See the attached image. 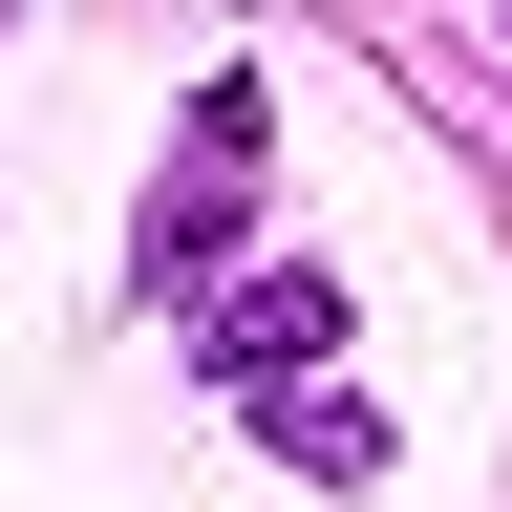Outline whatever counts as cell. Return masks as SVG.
Segmentation results:
<instances>
[{"mask_svg": "<svg viewBox=\"0 0 512 512\" xmlns=\"http://www.w3.org/2000/svg\"><path fill=\"white\" fill-rule=\"evenodd\" d=\"M235 214H256V64H214V86H192V128H171V171H150V278L235 256Z\"/></svg>", "mask_w": 512, "mask_h": 512, "instance_id": "cell-1", "label": "cell"}, {"mask_svg": "<svg viewBox=\"0 0 512 512\" xmlns=\"http://www.w3.org/2000/svg\"><path fill=\"white\" fill-rule=\"evenodd\" d=\"M235 384V406H278V384H320L342 363V278H256V299H214V342H192Z\"/></svg>", "mask_w": 512, "mask_h": 512, "instance_id": "cell-2", "label": "cell"}, {"mask_svg": "<svg viewBox=\"0 0 512 512\" xmlns=\"http://www.w3.org/2000/svg\"><path fill=\"white\" fill-rule=\"evenodd\" d=\"M256 427H278V470H320V491H363V470H384V406H363V384H278Z\"/></svg>", "mask_w": 512, "mask_h": 512, "instance_id": "cell-3", "label": "cell"}]
</instances>
